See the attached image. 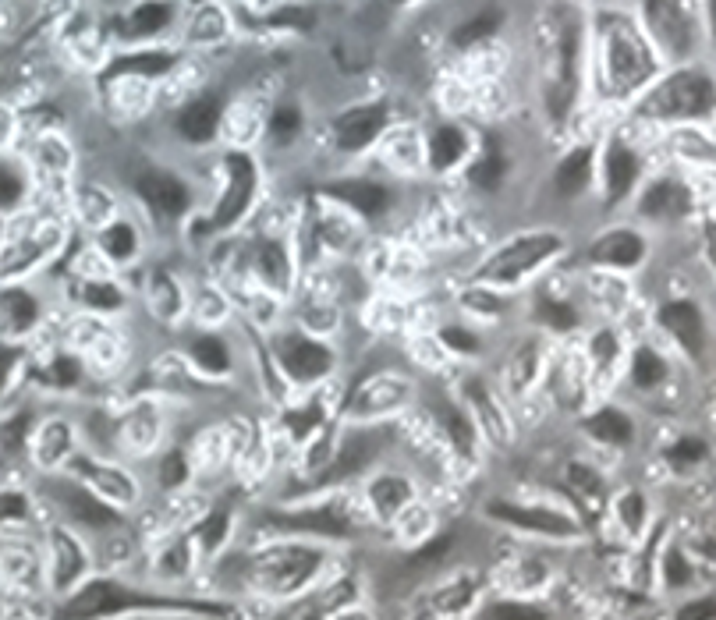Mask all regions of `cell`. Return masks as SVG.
<instances>
[{"mask_svg": "<svg viewBox=\"0 0 716 620\" xmlns=\"http://www.w3.org/2000/svg\"><path fill=\"white\" fill-rule=\"evenodd\" d=\"M561 248H564V238L553 231L522 234V238H514L507 241L504 248H497V252L475 270V277H479V284L514 287V284H522V280H529L539 266L550 263Z\"/></svg>", "mask_w": 716, "mask_h": 620, "instance_id": "cell-1", "label": "cell"}, {"mask_svg": "<svg viewBox=\"0 0 716 620\" xmlns=\"http://www.w3.org/2000/svg\"><path fill=\"white\" fill-rule=\"evenodd\" d=\"M716 110V86L702 71H678L663 78L660 86L649 89L639 103V114L646 117H709Z\"/></svg>", "mask_w": 716, "mask_h": 620, "instance_id": "cell-2", "label": "cell"}, {"mask_svg": "<svg viewBox=\"0 0 716 620\" xmlns=\"http://www.w3.org/2000/svg\"><path fill=\"white\" fill-rule=\"evenodd\" d=\"M320 564L323 553L312 546H273L252 560L249 574L259 589L273 592V596H291L320 571Z\"/></svg>", "mask_w": 716, "mask_h": 620, "instance_id": "cell-3", "label": "cell"}, {"mask_svg": "<svg viewBox=\"0 0 716 620\" xmlns=\"http://www.w3.org/2000/svg\"><path fill=\"white\" fill-rule=\"evenodd\" d=\"M607 71L617 96L642 86V82L653 75V61H649L646 47H642L639 36H635L631 25L621 22V18H614L607 29Z\"/></svg>", "mask_w": 716, "mask_h": 620, "instance_id": "cell-4", "label": "cell"}, {"mask_svg": "<svg viewBox=\"0 0 716 620\" xmlns=\"http://www.w3.org/2000/svg\"><path fill=\"white\" fill-rule=\"evenodd\" d=\"M273 355H277L291 383H316L334 369V351L323 341H312L302 334H281L273 341Z\"/></svg>", "mask_w": 716, "mask_h": 620, "instance_id": "cell-5", "label": "cell"}, {"mask_svg": "<svg viewBox=\"0 0 716 620\" xmlns=\"http://www.w3.org/2000/svg\"><path fill=\"white\" fill-rule=\"evenodd\" d=\"M486 514L493 521H504L511 528H522V532H536L546 539H578L582 528L575 518L553 511V507H532V504H511V500H490Z\"/></svg>", "mask_w": 716, "mask_h": 620, "instance_id": "cell-6", "label": "cell"}, {"mask_svg": "<svg viewBox=\"0 0 716 620\" xmlns=\"http://www.w3.org/2000/svg\"><path fill=\"white\" fill-rule=\"evenodd\" d=\"M578 43H582V32L578 22H568L561 29V43H557V71H553L550 86H546V110H550L553 121H564L575 103L578 93Z\"/></svg>", "mask_w": 716, "mask_h": 620, "instance_id": "cell-7", "label": "cell"}, {"mask_svg": "<svg viewBox=\"0 0 716 620\" xmlns=\"http://www.w3.org/2000/svg\"><path fill=\"white\" fill-rule=\"evenodd\" d=\"M224 167H227V188L217 202V213H213V227H217V231H227V227L238 224V220L245 217V210H249L252 192H256V163H252V156L227 153Z\"/></svg>", "mask_w": 716, "mask_h": 620, "instance_id": "cell-8", "label": "cell"}, {"mask_svg": "<svg viewBox=\"0 0 716 620\" xmlns=\"http://www.w3.org/2000/svg\"><path fill=\"white\" fill-rule=\"evenodd\" d=\"M383 443H387V433H383V429H355V433H348L341 443V450H337L334 465L323 472L320 486H334V482L355 479L358 472H366V468L380 458Z\"/></svg>", "mask_w": 716, "mask_h": 620, "instance_id": "cell-9", "label": "cell"}, {"mask_svg": "<svg viewBox=\"0 0 716 620\" xmlns=\"http://www.w3.org/2000/svg\"><path fill=\"white\" fill-rule=\"evenodd\" d=\"M646 18L667 54L685 57L692 50V15L681 0H646Z\"/></svg>", "mask_w": 716, "mask_h": 620, "instance_id": "cell-10", "label": "cell"}, {"mask_svg": "<svg viewBox=\"0 0 716 620\" xmlns=\"http://www.w3.org/2000/svg\"><path fill=\"white\" fill-rule=\"evenodd\" d=\"M383 128H387V107L383 103H366V107H351L337 117L334 139L344 153H362L369 142H376Z\"/></svg>", "mask_w": 716, "mask_h": 620, "instance_id": "cell-11", "label": "cell"}, {"mask_svg": "<svg viewBox=\"0 0 716 620\" xmlns=\"http://www.w3.org/2000/svg\"><path fill=\"white\" fill-rule=\"evenodd\" d=\"M142 199L153 206L156 213H164V217H181V213L192 206V192L188 185L178 178V174H167V171H146L139 181H135Z\"/></svg>", "mask_w": 716, "mask_h": 620, "instance_id": "cell-12", "label": "cell"}, {"mask_svg": "<svg viewBox=\"0 0 716 620\" xmlns=\"http://www.w3.org/2000/svg\"><path fill=\"white\" fill-rule=\"evenodd\" d=\"M660 326L667 330L692 358H702L706 351V323L695 302H667L660 309Z\"/></svg>", "mask_w": 716, "mask_h": 620, "instance_id": "cell-13", "label": "cell"}, {"mask_svg": "<svg viewBox=\"0 0 716 620\" xmlns=\"http://www.w3.org/2000/svg\"><path fill=\"white\" fill-rule=\"evenodd\" d=\"M639 153L628 149L621 139H614L607 146V156H603V181H607V206H621L624 199L631 195L635 181H639Z\"/></svg>", "mask_w": 716, "mask_h": 620, "instance_id": "cell-14", "label": "cell"}, {"mask_svg": "<svg viewBox=\"0 0 716 620\" xmlns=\"http://www.w3.org/2000/svg\"><path fill=\"white\" fill-rule=\"evenodd\" d=\"M589 259L596 266H614V270H635L646 263V238L635 231H610L592 241Z\"/></svg>", "mask_w": 716, "mask_h": 620, "instance_id": "cell-15", "label": "cell"}, {"mask_svg": "<svg viewBox=\"0 0 716 620\" xmlns=\"http://www.w3.org/2000/svg\"><path fill=\"white\" fill-rule=\"evenodd\" d=\"M273 521L291 532L323 535V539H344L351 532V521L341 514V507H309L298 514H273Z\"/></svg>", "mask_w": 716, "mask_h": 620, "instance_id": "cell-16", "label": "cell"}, {"mask_svg": "<svg viewBox=\"0 0 716 620\" xmlns=\"http://www.w3.org/2000/svg\"><path fill=\"white\" fill-rule=\"evenodd\" d=\"M71 468H75V475H82V479H86L93 489H100L103 496H110V500L132 504L135 496H139V489H135V479L128 472H121V468H107V465H100V461H93V458H82V454L71 461Z\"/></svg>", "mask_w": 716, "mask_h": 620, "instance_id": "cell-17", "label": "cell"}, {"mask_svg": "<svg viewBox=\"0 0 716 620\" xmlns=\"http://www.w3.org/2000/svg\"><path fill=\"white\" fill-rule=\"evenodd\" d=\"M327 195H334V199H341L344 206H351V210H358L362 217H383L390 206V192L383 185H376V181H330L327 185Z\"/></svg>", "mask_w": 716, "mask_h": 620, "instance_id": "cell-18", "label": "cell"}, {"mask_svg": "<svg viewBox=\"0 0 716 620\" xmlns=\"http://www.w3.org/2000/svg\"><path fill=\"white\" fill-rule=\"evenodd\" d=\"M50 543H54V589L68 592L86 571V553H82L75 535H68L64 528L50 532Z\"/></svg>", "mask_w": 716, "mask_h": 620, "instance_id": "cell-19", "label": "cell"}, {"mask_svg": "<svg viewBox=\"0 0 716 620\" xmlns=\"http://www.w3.org/2000/svg\"><path fill=\"white\" fill-rule=\"evenodd\" d=\"M692 210V192L678 181H656L649 185V192L642 195V213L653 220H670V217H685Z\"/></svg>", "mask_w": 716, "mask_h": 620, "instance_id": "cell-20", "label": "cell"}, {"mask_svg": "<svg viewBox=\"0 0 716 620\" xmlns=\"http://www.w3.org/2000/svg\"><path fill=\"white\" fill-rule=\"evenodd\" d=\"M54 496L61 500L64 507H68L71 514H75L78 521H86V525H93V528H107V525H117V521H121V514L110 511L107 504H100V500H96L93 489L54 486Z\"/></svg>", "mask_w": 716, "mask_h": 620, "instance_id": "cell-21", "label": "cell"}, {"mask_svg": "<svg viewBox=\"0 0 716 620\" xmlns=\"http://www.w3.org/2000/svg\"><path fill=\"white\" fill-rule=\"evenodd\" d=\"M220 124V103L213 100V96H199V100H192L188 107H181L178 114V132L181 139L188 142H210L213 132H217Z\"/></svg>", "mask_w": 716, "mask_h": 620, "instance_id": "cell-22", "label": "cell"}, {"mask_svg": "<svg viewBox=\"0 0 716 620\" xmlns=\"http://www.w3.org/2000/svg\"><path fill=\"white\" fill-rule=\"evenodd\" d=\"M125 596L128 592L121 589V585L93 582V585H86V589L78 592L68 606H64V613H68V617H100V613L121 610V606H125Z\"/></svg>", "mask_w": 716, "mask_h": 620, "instance_id": "cell-23", "label": "cell"}, {"mask_svg": "<svg viewBox=\"0 0 716 620\" xmlns=\"http://www.w3.org/2000/svg\"><path fill=\"white\" fill-rule=\"evenodd\" d=\"M369 500H373V511L383 521L397 518L412 504V479H405V475H376L369 482Z\"/></svg>", "mask_w": 716, "mask_h": 620, "instance_id": "cell-24", "label": "cell"}, {"mask_svg": "<svg viewBox=\"0 0 716 620\" xmlns=\"http://www.w3.org/2000/svg\"><path fill=\"white\" fill-rule=\"evenodd\" d=\"M589 178H592V149L578 146L564 156L561 167H557V174H553V192L561 195V199H575V195L585 192Z\"/></svg>", "mask_w": 716, "mask_h": 620, "instance_id": "cell-25", "label": "cell"}, {"mask_svg": "<svg viewBox=\"0 0 716 620\" xmlns=\"http://www.w3.org/2000/svg\"><path fill=\"white\" fill-rule=\"evenodd\" d=\"M585 433H589L592 440L610 443V447H628V443L635 440V422H631L621 408H600L585 419Z\"/></svg>", "mask_w": 716, "mask_h": 620, "instance_id": "cell-26", "label": "cell"}, {"mask_svg": "<svg viewBox=\"0 0 716 620\" xmlns=\"http://www.w3.org/2000/svg\"><path fill=\"white\" fill-rule=\"evenodd\" d=\"M465 153H468V135L458 124H444V128H436V132L429 135V167H433L436 174L451 171L454 163H461Z\"/></svg>", "mask_w": 716, "mask_h": 620, "instance_id": "cell-27", "label": "cell"}, {"mask_svg": "<svg viewBox=\"0 0 716 620\" xmlns=\"http://www.w3.org/2000/svg\"><path fill=\"white\" fill-rule=\"evenodd\" d=\"M39 316H43V309H39V302L29 291H22V287L4 291V334H29L32 326L39 323Z\"/></svg>", "mask_w": 716, "mask_h": 620, "instance_id": "cell-28", "label": "cell"}, {"mask_svg": "<svg viewBox=\"0 0 716 620\" xmlns=\"http://www.w3.org/2000/svg\"><path fill=\"white\" fill-rule=\"evenodd\" d=\"M256 270L263 284H270L273 291H288L291 287V256L281 241H263L256 248Z\"/></svg>", "mask_w": 716, "mask_h": 620, "instance_id": "cell-29", "label": "cell"}, {"mask_svg": "<svg viewBox=\"0 0 716 620\" xmlns=\"http://www.w3.org/2000/svg\"><path fill=\"white\" fill-rule=\"evenodd\" d=\"M174 68V57L164 54V50H149V54H128L121 61L110 64L107 78L114 75H142V78H153V75H164V71Z\"/></svg>", "mask_w": 716, "mask_h": 620, "instance_id": "cell-30", "label": "cell"}, {"mask_svg": "<svg viewBox=\"0 0 716 620\" xmlns=\"http://www.w3.org/2000/svg\"><path fill=\"white\" fill-rule=\"evenodd\" d=\"M174 11L171 4H164V0H146V4H139V8L132 11V18H128V32L132 36H156V32H164L167 25H171Z\"/></svg>", "mask_w": 716, "mask_h": 620, "instance_id": "cell-31", "label": "cell"}, {"mask_svg": "<svg viewBox=\"0 0 716 620\" xmlns=\"http://www.w3.org/2000/svg\"><path fill=\"white\" fill-rule=\"evenodd\" d=\"M192 358H195V365H199L203 372H210V376H224V372L231 369V355H227L224 341H220V337H213V334L195 337V341H192Z\"/></svg>", "mask_w": 716, "mask_h": 620, "instance_id": "cell-32", "label": "cell"}, {"mask_svg": "<svg viewBox=\"0 0 716 620\" xmlns=\"http://www.w3.org/2000/svg\"><path fill=\"white\" fill-rule=\"evenodd\" d=\"M100 245L114 263H128L135 256V248H139V238H135V227L125 224V220H114L110 227H103L100 234Z\"/></svg>", "mask_w": 716, "mask_h": 620, "instance_id": "cell-33", "label": "cell"}, {"mask_svg": "<svg viewBox=\"0 0 716 620\" xmlns=\"http://www.w3.org/2000/svg\"><path fill=\"white\" fill-rule=\"evenodd\" d=\"M663 376H667V362H663L653 348L635 351V362H631V383H635V387L653 390V387H660L663 383Z\"/></svg>", "mask_w": 716, "mask_h": 620, "instance_id": "cell-34", "label": "cell"}, {"mask_svg": "<svg viewBox=\"0 0 716 620\" xmlns=\"http://www.w3.org/2000/svg\"><path fill=\"white\" fill-rule=\"evenodd\" d=\"M507 163H504V153H500L497 139H490V146H486V156L479 163H475L472 171H468V178H472L475 188H483V192H490V188L500 185V178H504Z\"/></svg>", "mask_w": 716, "mask_h": 620, "instance_id": "cell-35", "label": "cell"}, {"mask_svg": "<svg viewBox=\"0 0 716 620\" xmlns=\"http://www.w3.org/2000/svg\"><path fill=\"white\" fill-rule=\"evenodd\" d=\"M436 415L444 419V426H447V433H451V443L461 450V454H472V447H475V433H472V426H468V419L461 415L458 408H454L451 401H436Z\"/></svg>", "mask_w": 716, "mask_h": 620, "instance_id": "cell-36", "label": "cell"}, {"mask_svg": "<svg viewBox=\"0 0 716 620\" xmlns=\"http://www.w3.org/2000/svg\"><path fill=\"white\" fill-rule=\"evenodd\" d=\"M536 319L550 330H575L578 326V312L575 305L568 302H557V298H539L536 302Z\"/></svg>", "mask_w": 716, "mask_h": 620, "instance_id": "cell-37", "label": "cell"}, {"mask_svg": "<svg viewBox=\"0 0 716 620\" xmlns=\"http://www.w3.org/2000/svg\"><path fill=\"white\" fill-rule=\"evenodd\" d=\"M227 528H231V511H227V504H217L206 514L203 525H199V543H203L206 553H217L220 546H224Z\"/></svg>", "mask_w": 716, "mask_h": 620, "instance_id": "cell-38", "label": "cell"}, {"mask_svg": "<svg viewBox=\"0 0 716 620\" xmlns=\"http://www.w3.org/2000/svg\"><path fill=\"white\" fill-rule=\"evenodd\" d=\"M82 302L93 312H114L125 305V295H121L110 280H86V284H82Z\"/></svg>", "mask_w": 716, "mask_h": 620, "instance_id": "cell-39", "label": "cell"}, {"mask_svg": "<svg viewBox=\"0 0 716 620\" xmlns=\"http://www.w3.org/2000/svg\"><path fill=\"white\" fill-rule=\"evenodd\" d=\"M68 447H71L68 422H50V426L43 429V436H39V458H43V465H57V461L68 454Z\"/></svg>", "mask_w": 716, "mask_h": 620, "instance_id": "cell-40", "label": "cell"}, {"mask_svg": "<svg viewBox=\"0 0 716 620\" xmlns=\"http://www.w3.org/2000/svg\"><path fill=\"white\" fill-rule=\"evenodd\" d=\"M500 25V11H483V15H475L472 22L458 25V32H454V47H472V43H479V39L493 36Z\"/></svg>", "mask_w": 716, "mask_h": 620, "instance_id": "cell-41", "label": "cell"}, {"mask_svg": "<svg viewBox=\"0 0 716 620\" xmlns=\"http://www.w3.org/2000/svg\"><path fill=\"white\" fill-rule=\"evenodd\" d=\"M156 284H153V309L160 312L164 319H174L178 316V309H181V291H178V284H171L167 280V273H156Z\"/></svg>", "mask_w": 716, "mask_h": 620, "instance_id": "cell-42", "label": "cell"}, {"mask_svg": "<svg viewBox=\"0 0 716 620\" xmlns=\"http://www.w3.org/2000/svg\"><path fill=\"white\" fill-rule=\"evenodd\" d=\"M298 128H302V114H298V107H281L277 114L270 117V135H273V142H281V146H288V142L295 139Z\"/></svg>", "mask_w": 716, "mask_h": 620, "instance_id": "cell-43", "label": "cell"}, {"mask_svg": "<svg viewBox=\"0 0 716 620\" xmlns=\"http://www.w3.org/2000/svg\"><path fill=\"white\" fill-rule=\"evenodd\" d=\"M440 341L451 351H458V355H479V351H483L479 337H475L472 330H465V326H444V330H440Z\"/></svg>", "mask_w": 716, "mask_h": 620, "instance_id": "cell-44", "label": "cell"}, {"mask_svg": "<svg viewBox=\"0 0 716 620\" xmlns=\"http://www.w3.org/2000/svg\"><path fill=\"white\" fill-rule=\"evenodd\" d=\"M465 305L475 312V316H504V309H507L504 298L486 291V287H475L472 295H465Z\"/></svg>", "mask_w": 716, "mask_h": 620, "instance_id": "cell-45", "label": "cell"}, {"mask_svg": "<svg viewBox=\"0 0 716 620\" xmlns=\"http://www.w3.org/2000/svg\"><path fill=\"white\" fill-rule=\"evenodd\" d=\"M185 479H188L185 454H181V450H171V454L164 458V465H160V486H164V489H178V486H185Z\"/></svg>", "mask_w": 716, "mask_h": 620, "instance_id": "cell-46", "label": "cell"}, {"mask_svg": "<svg viewBox=\"0 0 716 620\" xmlns=\"http://www.w3.org/2000/svg\"><path fill=\"white\" fill-rule=\"evenodd\" d=\"M670 465H678V468H685V465H695V461H702L706 458V443L702 440H678L674 447H670Z\"/></svg>", "mask_w": 716, "mask_h": 620, "instance_id": "cell-47", "label": "cell"}, {"mask_svg": "<svg viewBox=\"0 0 716 620\" xmlns=\"http://www.w3.org/2000/svg\"><path fill=\"white\" fill-rule=\"evenodd\" d=\"M621 521L631 532H642V521H646V500H642V493L621 496Z\"/></svg>", "mask_w": 716, "mask_h": 620, "instance_id": "cell-48", "label": "cell"}, {"mask_svg": "<svg viewBox=\"0 0 716 620\" xmlns=\"http://www.w3.org/2000/svg\"><path fill=\"white\" fill-rule=\"evenodd\" d=\"M78 376H82V369H78V362L71 355H57L54 362H50V380H54L57 387H75Z\"/></svg>", "mask_w": 716, "mask_h": 620, "instance_id": "cell-49", "label": "cell"}, {"mask_svg": "<svg viewBox=\"0 0 716 620\" xmlns=\"http://www.w3.org/2000/svg\"><path fill=\"white\" fill-rule=\"evenodd\" d=\"M663 574H667V585H670V589H681V585L692 582V567L685 564L681 550H670V553H667V567H663Z\"/></svg>", "mask_w": 716, "mask_h": 620, "instance_id": "cell-50", "label": "cell"}, {"mask_svg": "<svg viewBox=\"0 0 716 620\" xmlns=\"http://www.w3.org/2000/svg\"><path fill=\"white\" fill-rule=\"evenodd\" d=\"M0 199H4V210H15L22 202V178H18L15 167H4V174H0Z\"/></svg>", "mask_w": 716, "mask_h": 620, "instance_id": "cell-51", "label": "cell"}, {"mask_svg": "<svg viewBox=\"0 0 716 620\" xmlns=\"http://www.w3.org/2000/svg\"><path fill=\"white\" fill-rule=\"evenodd\" d=\"M490 617H522V620H539L543 613L532 610V606H522V603H500V606H490Z\"/></svg>", "mask_w": 716, "mask_h": 620, "instance_id": "cell-52", "label": "cell"}, {"mask_svg": "<svg viewBox=\"0 0 716 620\" xmlns=\"http://www.w3.org/2000/svg\"><path fill=\"white\" fill-rule=\"evenodd\" d=\"M592 355H596V362H614L617 355V341L610 330H603V334L592 337Z\"/></svg>", "mask_w": 716, "mask_h": 620, "instance_id": "cell-53", "label": "cell"}, {"mask_svg": "<svg viewBox=\"0 0 716 620\" xmlns=\"http://www.w3.org/2000/svg\"><path fill=\"white\" fill-rule=\"evenodd\" d=\"M571 482H575L578 489H585V493H603L600 479H596V475H592L589 468H582V465L571 468Z\"/></svg>", "mask_w": 716, "mask_h": 620, "instance_id": "cell-54", "label": "cell"}, {"mask_svg": "<svg viewBox=\"0 0 716 620\" xmlns=\"http://www.w3.org/2000/svg\"><path fill=\"white\" fill-rule=\"evenodd\" d=\"M678 617H685V620L716 617V599H702V603H688V606H681Z\"/></svg>", "mask_w": 716, "mask_h": 620, "instance_id": "cell-55", "label": "cell"}, {"mask_svg": "<svg viewBox=\"0 0 716 620\" xmlns=\"http://www.w3.org/2000/svg\"><path fill=\"white\" fill-rule=\"evenodd\" d=\"M25 514H29V504H25V496L4 493V518H8V521H22Z\"/></svg>", "mask_w": 716, "mask_h": 620, "instance_id": "cell-56", "label": "cell"}, {"mask_svg": "<svg viewBox=\"0 0 716 620\" xmlns=\"http://www.w3.org/2000/svg\"><path fill=\"white\" fill-rule=\"evenodd\" d=\"M22 436H25V415L22 419H15V422H8V429H4V447H8V454H18Z\"/></svg>", "mask_w": 716, "mask_h": 620, "instance_id": "cell-57", "label": "cell"}, {"mask_svg": "<svg viewBox=\"0 0 716 620\" xmlns=\"http://www.w3.org/2000/svg\"><path fill=\"white\" fill-rule=\"evenodd\" d=\"M164 567H167V574H185V571H188V550H185V543L174 546V550L167 553Z\"/></svg>", "mask_w": 716, "mask_h": 620, "instance_id": "cell-58", "label": "cell"}, {"mask_svg": "<svg viewBox=\"0 0 716 620\" xmlns=\"http://www.w3.org/2000/svg\"><path fill=\"white\" fill-rule=\"evenodd\" d=\"M709 18H713V39H716V0H709Z\"/></svg>", "mask_w": 716, "mask_h": 620, "instance_id": "cell-59", "label": "cell"}, {"mask_svg": "<svg viewBox=\"0 0 716 620\" xmlns=\"http://www.w3.org/2000/svg\"><path fill=\"white\" fill-rule=\"evenodd\" d=\"M394 4H408V0H394Z\"/></svg>", "mask_w": 716, "mask_h": 620, "instance_id": "cell-60", "label": "cell"}]
</instances>
